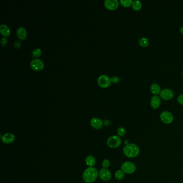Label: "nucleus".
<instances>
[{
    "mask_svg": "<svg viewBox=\"0 0 183 183\" xmlns=\"http://www.w3.org/2000/svg\"><path fill=\"white\" fill-rule=\"evenodd\" d=\"M99 176L97 169L94 167H89L84 170L83 173V179L84 182L92 183L97 179Z\"/></svg>",
    "mask_w": 183,
    "mask_h": 183,
    "instance_id": "obj_1",
    "label": "nucleus"
},
{
    "mask_svg": "<svg viewBox=\"0 0 183 183\" xmlns=\"http://www.w3.org/2000/svg\"><path fill=\"white\" fill-rule=\"evenodd\" d=\"M140 148L138 145L134 143H128L124 147L123 153L126 157L135 158L140 154Z\"/></svg>",
    "mask_w": 183,
    "mask_h": 183,
    "instance_id": "obj_2",
    "label": "nucleus"
},
{
    "mask_svg": "<svg viewBox=\"0 0 183 183\" xmlns=\"http://www.w3.org/2000/svg\"><path fill=\"white\" fill-rule=\"evenodd\" d=\"M121 170L126 174H132L136 171V166L133 162L126 161L121 166Z\"/></svg>",
    "mask_w": 183,
    "mask_h": 183,
    "instance_id": "obj_3",
    "label": "nucleus"
},
{
    "mask_svg": "<svg viewBox=\"0 0 183 183\" xmlns=\"http://www.w3.org/2000/svg\"><path fill=\"white\" fill-rule=\"evenodd\" d=\"M122 139L118 135H112L107 140V145L111 148H116L121 145Z\"/></svg>",
    "mask_w": 183,
    "mask_h": 183,
    "instance_id": "obj_4",
    "label": "nucleus"
},
{
    "mask_svg": "<svg viewBox=\"0 0 183 183\" xmlns=\"http://www.w3.org/2000/svg\"><path fill=\"white\" fill-rule=\"evenodd\" d=\"M160 119L163 123L166 124H170L173 122L174 117L170 112L164 111L160 114Z\"/></svg>",
    "mask_w": 183,
    "mask_h": 183,
    "instance_id": "obj_5",
    "label": "nucleus"
},
{
    "mask_svg": "<svg viewBox=\"0 0 183 183\" xmlns=\"http://www.w3.org/2000/svg\"><path fill=\"white\" fill-rule=\"evenodd\" d=\"M97 82L101 87L106 88L110 86L111 83V80L108 75L103 74L98 77Z\"/></svg>",
    "mask_w": 183,
    "mask_h": 183,
    "instance_id": "obj_6",
    "label": "nucleus"
},
{
    "mask_svg": "<svg viewBox=\"0 0 183 183\" xmlns=\"http://www.w3.org/2000/svg\"><path fill=\"white\" fill-rule=\"evenodd\" d=\"M30 66L35 71H40L44 67L43 61L39 59H35L31 60L30 62Z\"/></svg>",
    "mask_w": 183,
    "mask_h": 183,
    "instance_id": "obj_7",
    "label": "nucleus"
},
{
    "mask_svg": "<svg viewBox=\"0 0 183 183\" xmlns=\"http://www.w3.org/2000/svg\"><path fill=\"white\" fill-rule=\"evenodd\" d=\"M174 92L170 89H164L161 90L160 93V97L163 100L169 101L174 97Z\"/></svg>",
    "mask_w": 183,
    "mask_h": 183,
    "instance_id": "obj_8",
    "label": "nucleus"
},
{
    "mask_svg": "<svg viewBox=\"0 0 183 183\" xmlns=\"http://www.w3.org/2000/svg\"><path fill=\"white\" fill-rule=\"evenodd\" d=\"M99 177L103 181H108L112 177L111 172L108 169L102 168L99 170Z\"/></svg>",
    "mask_w": 183,
    "mask_h": 183,
    "instance_id": "obj_9",
    "label": "nucleus"
},
{
    "mask_svg": "<svg viewBox=\"0 0 183 183\" xmlns=\"http://www.w3.org/2000/svg\"><path fill=\"white\" fill-rule=\"evenodd\" d=\"M104 5L108 10H114L118 8L119 6V2L118 0H105Z\"/></svg>",
    "mask_w": 183,
    "mask_h": 183,
    "instance_id": "obj_10",
    "label": "nucleus"
},
{
    "mask_svg": "<svg viewBox=\"0 0 183 183\" xmlns=\"http://www.w3.org/2000/svg\"><path fill=\"white\" fill-rule=\"evenodd\" d=\"M90 124L91 127L96 129H99L102 128L103 126V122H102V120L96 117L93 118L90 120Z\"/></svg>",
    "mask_w": 183,
    "mask_h": 183,
    "instance_id": "obj_11",
    "label": "nucleus"
},
{
    "mask_svg": "<svg viewBox=\"0 0 183 183\" xmlns=\"http://www.w3.org/2000/svg\"><path fill=\"white\" fill-rule=\"evenodd\" d=\"M2 141L4 143L10 144L14 142L15 140V136L14 134L11 133L4 134L1 137Z\"/></svg>",
    "mask_w": 183,
    "mask_h": 183,
    "instance_id": "obj_12",
    "label": "nucleus"
},
{
    "mask_svg": "<svg viewBox=\"0 0 183 183\" xmlns=\"http://www.w3.org/2000/svg\"><path fill=\"white\" fill-rule=\"evenodd\" d=\"M161 103V100L160 97L157 95H154L150 99V105L151 108L154 109H157L160 107Z\"/></svg>",
    "mask_w": 183,
    "mask_h": 183,
    "instance_id": "obj_13",
    "label": "nucleus"
},
{
    "mask_svg": "<svg viewBox=\"0 0 183 183\" xmlns=\"http://www.w3.org/2000/svg\"><path fill=\"white\" fill-rule=\"evenodd\" d=\"M16 34L18 38L20 39V40L25 39L27 36L26 29L22 26H20L18 28L16 31Z\"/></svg>",
    "mask_w": 183,
    "mask_h": 183,
    "instance_id": "obj_14",
    "label": "nucleus"
},
{
    "mask_svg": "<svg viewBox=\"0 0 183 183\" xmlns=\"http://www.w3.org/2000/svg\"><path fill=\"white\" fill-rule=\"evenodd\" d=\"M0 32L4 37H8L10 35V30L8 26L6 24H3L0 26Z\"/></svg>",
    "mask_w": 183,
    "mask_h": 183,
    "instance_id": "obj_15",
    "label": "nucleus"
},
{
    "mask_svg": "<svg viewBox=\"0 0 183 183\" xmlns=\"http://www.w3.org/2000/svg\"><path fill=\"white\" fill-rule=\"evenodd\" d=\"M150 89L151 91V93H153L155 95H157L160 94L161 91V89L160 87V85L157 83H153L151 85Z\"/></svg>",
    "mask_w": 183,
    "mask_h": 183,
    "instance_id": "obj_16",
    "label": "nucleus"
},
{
    "mask_svg": "<svg viewBox=\"0 0 183 183\" xmlns=\"http://www.w3.org/2000/svg\"><path fill=\"white\" fill-rule=\"evenodd\" d=\"M85 163L88 166H89V167H93V166L96 164V159L95 157H93V156H88L86 157L85 160Z\"/></svg>",
    "mask_w": 183,
    "mask_h": 183,
    "instance_id": "obj_17",
    "label": "nucleus"
},
{
    "mask_svg": "<svg viewBox=\"0 0 183 183\" xmlns=\"http://www.w3.org/2000/svg\"><path fill=\"white\" fill-rule=\"evenodd\" d=\"M132 6L134 10L137 11L141 9L142 5V3L141 1H140L139 0H135L133 2Z\"/></svg>",
    "mask_w": 183,
    "mask_h": 183,
    "instance_id": "obj_18",
    "label": "nucleus"
},
{
    "mask_svg": "<svg viewBox=\"0 0 183 183\" xmlns=\"http://www.w3.org/2000/svg\"><path fill=\"white\" fill-rule=\"evenodd\" d=\"M139 44L141 47H147L149 44V41L147 38L142 37V38H140L139 40Z\"/></svg>",
    "mask_w": 183,
    "mask_h": 183,
    "instance_id": "obj_19",
    "label": "nucleus"
},
{
    "mask_svg": "<svg viewBox=\"0 0 183 183\" xmlns=\"http://www.w3.org/2000/svg\"><path fill=\"white\" fill-rule=\"evenodd\" d=\"M114 177L117 180H122L125 177V173L122 171V170H118L116 172L115 174H114Z\"/></svg>",
    "mask_w": 183,
    "mask_h": 183,
    "instance_id": "obj_20",
    "label": "nucleus"
},
{
    "mask_svg": "<svg viewBox=\"0 0 183 183\" xmlns=\"http://www.w3.org/2000/svg\"><path fill=\"white\" fill-rule=\"evenodd\" d=\"M41 50L39 48H35V50H33L32 52V57L33 58H38L41 56Z\"/></svg>",
    "mask_w": 183,
    "mask_h": 183,
    "instance_id": "obj_21",
    "label": "nucleus"
},
{
    "mask_svg": "<svg viewBox=\"0 0 183 183\" xmlns=\"http://www.w3.org/2000/svg\"><path fill=\"white\" fill-rule=\"evenodd\" d=\"M133 2V0H121L120 3L122 6L125 7H128L132 5Z\"/></svg>",
    "mask_w": 183,
    "mask_h": 183,
    "instance_id": "obj_22",
    "label": "nucleus"
},
{
    "mask_svg": "<svg viewBox=\"0 0 183 183\" xmlns=\"http://www.w3.org/2000/svg\"><path fill=\"white\" fill-rule=\"evenodd\" d=\"M117 134L120 137H124L126 134V129L122 127H120L117 129Z\"/></svg>",
    "mask_w": 183,
    "mask_h": 183,
    "instance_id": "obj_23",
    "label": "nucleus"
},
{
    "mask_svg": "<svg viewBox=\"0 0 183 183\" xmlns=\"http://www.w3.org/2000/svg\"><path fill=\"white\" fill-rule=\"evenodd\" d=\"M110 165V162L108 159H105L102 162L103 168L108 169Z\"/></svg>",
    "mask_w": 183,
    "mask_h": 183,
    "instance_id": "obj_24",
    "label": "nucleus"
},
{
    "mask_svg": "<svg viewBox=\"0 0 183 183\" xmlns=\"http://www.w3.org/2000/svg\"><path fill=\"white\" fill-rule=\"evenodd\" d=\"M111 82L112 83H117L120 81V78L117 76H112L111 78Z\"/></svg>",
    "mask_w": 183,
    "mask_h": 183,
    "instance_id": "obj_25",
    "label": "nucleus"
},
{
    "mask_svg": "<svg viewBox=\"0 0 183 183\" xmlns=\"http://www.w3.org/2000/svg\"><path fill=\"white\" fill-rule=\"evenodd\" d=\"M8 39L5 37H3L1 39V44L2 46H4V45H6L8 43Z\"/></svg>",
    "mask_w": 183,
    "mask_h": 183,
    "instance_id": "obj_26",
    "label": "nucleus"
},
{
    "mask_svg": "<svg viewBox=\"0 0 183 183\" xmlns=\"http://www.w3.org/2000/svg\"><path fill=\"white\" fill-rule=\"evenodd\" d=\"M177 101L178 103L183 105V94H181L178 97Z\"/></svg>",
    "mask_w": 183,
    "mask_h": 183,
    "instance_id": "obj_27",
    "label": "nucleus"
},
{
    "mask_svg": "<svg viewBox=\"0 0 183 183\" xmlns=\"http://www.w3.org/2000/svg\"><path fill=\"white\" fill-rule=\"evenodd\" d=\"M22 45V43L20 41H15V44H14V46L16 48H20V46Z\"/></svg>",
    "mask_w": 183,
    "mask_h": 183,
    "instance_id": "obj_28",
    "label": "nucleus"
},
{
    "mask_svg": "<svg viewBox=\"0 0 183 183\" xmlns=\"http://www.w3.org/2000/svg\"><path fill=\"white\" fill-rule=\"evenodd\" d=\"M110 120H108V119H105L104 120V124L105 126H108L109 125H110Z\"/></svg>",
    "mask_w": 183,
    "mask_h": 183,
    "instance_id": "obj_29",
    "label": "nucleus"
},
{
    "mask_svg": "<svg viewBox=\"0 0 183 183\" xmlns=\"http://www.w3.org/2000/svg\"><path fill=\"white\" fill-rule=\"evenodd\" d=\"M179 31H180V33H181L182 35H183V26H182V27H180Z\"/></svg>",
    "mask_w": 183,
    "mask_h": 183,
    "instance_id": "obj_30",
    "label": "nucleus"
},
{
    "mask_svg": "<svg viewBox=\"0 0 183 183\" xmlns=\"http://www.w3.org/2000/svg\"><path fill=\"white\" fill-rule=\"evenodd\" d=\"M182 76H183V73H182Z\"/></svg>",
    "mask_w": 183,
    "mask_h": 183,
    "instance_id": "obj_31",
    "label": "nucleus"
}]
</instances>
